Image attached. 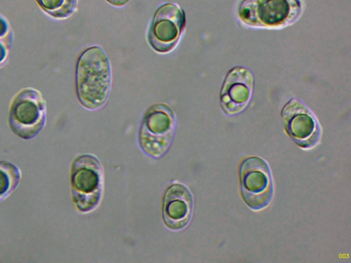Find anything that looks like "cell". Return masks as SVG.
I'll return each mask as SVG.
<instances>
[{
	"label": "cell",
	"mask_w": 351,
	"mask_h": 263,
	"mask_svg": "<svg viewBox=\"0 0 351 263\" xmlns=\"http://www.w3.org/2000/svg\"><path fill=\"white\" fill-rule=\"evenodd\" d=\"M112 83L110 62L99 46L80 55L76 68V90L81 104L88 110L102 107L108 100Z\"/></svg>",
	"instance_id": "cell-1"
},
{
	"label": "cell",
	"mask_w": 351,
	"mask_h": 263,
	"mask_svg": "<svg viewBox=\"0 0 351 263\" xmlns=\"http://www.w3.org/2000/svg\"><path fill=\"white\" fill-rule=\"evenodd\" d=\"M300 0H241L237 15L244 25L254 28L280 29L300 16Z\"/></svg>",
	"instance_id": "cell-2"
},
{
	"label": "cell",
	"mask_w": 351,
	"mask_h": 263,
	"mask_svg": "<svg viewBox=\"0 0 351 263\" xmlns=\"http://www.w3.org/2000/svg\"><path fill=\"white\" fill-rule=\"evenodd\" d=\"M71 195L77 209L82 212L94 210L102 193L103 171L99 160L90 154L77 156L70 175Z\"/></svg>",
	"instance_id": "cell-3"
},
{
	"label": "cell",
	"mask_w": 351,
	"mask_h": 263,
	"mask_svg": "<svg viewBox=\"0 0 351 263\" xmlns=\"http://www.w3.org/2000/svg\"><path fill=\"white\" fill-rule=\"evenodd\" d=\"M46 102L36 89L26 88L13 99L9 112L8 123L12 132L24 140L34 138L44 127Z\"/></svg>",
	"instance_id": "cell-4"
},
{
	"label": "cell",
	"mask_w": 351,
	"mask_h": 263,
	"mask_svg": "<svg viewBox=\"0 0 351 263\" xmlns=\"http://www.w3.org/2000/svg\"><path fill=\"white\" fill-rule=\"evenodd\" d=\"M172 110L164 103L154 104L145 114L139 129V144L147 155L159 158L168 150L176 129Z\"/></svg>",
	"instance_id": "cell-5"
},
{
	"label": "cell",
	"mask_w": 351,
	"mask_h": 263,
	"mask_svg": "<svg viewBox=\"0 0 351 263\" xmlns=\"http://www.w3.org/2000/svg\"><path fill=\"white\" fill-rule=\"evenodd\" d=\"M241 191L243 201L252 210L265 208L274 195V184L267 162L257 156L245 159L239 168Z\"/></svg>",
	"instance_id": "cell-6"
},
{
	"label": "cell",
	"mask_w": 351,
	"mask_h": 263,
	"mask_svg": "<svg viewBox=\"0 0 351 263\" xmlns=\"http://www.w3.org/2000/svg\"><path fill=\"white\" fill-rule=\"evenodd\" d=\"M281 116L289 136L302 149L316 147L322 136V129L313 112L302 101L292 98L282 107Z\"/></svg>",
	"instance_id": "cell-7"
},
{
	"label": "cell",
	"mask_w": 351,
	"mask_h": 263,
	"mask_svg": "<svg viewBox=\"0 0 351 263\" xmlns=\"http://www.w3.org/2000/svg\"><path fill=\"white\" fill-rule=\"evenodd\" d=\"M185 23L184 12L178 5H161L156 10L148 30L149 45L158 53L170 52L176 47Z\"/></svg>",
	"instance_id": "cell-8"
},
{
	"label": "cell",
	"mask_w": 351,
	"mask_h": 263,
	"mask_svg": "<svg viewBox=\"0 0 351 263\" xmlns=\"http://www.w3.org/2000/svg\"><path fill=\"white\" fill-rule=\"evenodd\" d=\"M254 77L247 68L237 66L226 74L220 91V103L228 114L239 113L249 103L254 88Z\"/></svg>",
	"instance_id": "cell-9"
},
{
	"label": "cell",
	"mask_w": 351,
	"mask_h": 263,
	"mask_svg": "<svg viewBox=\"0 0 351 263\" xmlns=\"http://www.w3.org/2000/svg\"><path fill=\"white\" fill-rule=\"evenodd\" d=\"M193 199L189 189L180 183H173L166 189L163 198L162 216L165 225L171 230L184 228L189 223Z\"/></svg>",
	"instance_id": "cell-10"
},
{
	"label": "cell",
	"mask_w": 351,
	"mask_h": 263,
	"mask_svg": "<svg viewBox=\"0 0 351 263\" xmlns=\"http://www.w3.org/2000/svg\"><path fill=\"white\" fill-rule=\"evenodd\" d=\"M20 168L10 161H0V203L17 188L21 179Z\"/></svg>",
	"instance_id": "cell-11"
},
{
	"label": "cell",
	"mask_w": 351,
	"mask_h": 263,
	"mask_svg": "<svg viewBox=\"0 0 351 263\" xmlns=\"http://www.w3.org/2000/svg\"><path fill=\"white\" fill-rule=\"evenodd\" d=\"M48 15L57 19L71 16L77 8V0H36Z\"/></svg>",
	"instance_id": "cell-12"
},
{
	"label": "cell",
	"mask_w": 351,
	"mask_h": 263,
	"mask_svg": "<svg viewBox=\"0 0 351 263\" xmlns=\"http://www.w3.org/2000/svg\"><path fill=\"white\" fill-rule=\"evenodd\" d=\"M13 42V33L6 18L0 14V66L6 60Z\"/></svg>",
	"instance_id": "cell-13"
},
{
	"label": "cell",
	"mask_w": 351,
	"mask_h": 263,
	"mask_svg": "<svg viewBox=\"0 0 351 263\" xmlns=\"http://www.w3.org/2000/svg\"><path fill=\"white\" fill-rule=\"evenodd\" d=\"M110 4L115 7H123L130 0H106Z\"/></svg>",
	"instance_id": "cell-14"
}]
</instances>
